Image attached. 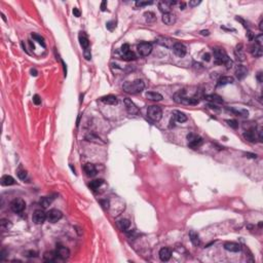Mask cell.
<instances>
[{"label":"cell","mask_w":263,"mask_h":263,"mask_svg":"<svg viewBox=\"0 0 263 263\" xmlns=\"http://www.w3.org/2000/svg\"><path fill=\"white\" fill-rule=\"evenodd\" d=\"M26 208V202L22 198H16L10 202V209L14 213H22Z\"/></svg>","instance_id":"5b68a950"},{"label":"cell","mask_w":263,"mask_h":263,"mask_svg":"<svg viewBox=\"0 0 263 263\" xmlns=\"http://www.w3.org/2000/svg\"><path fill=\"white\" fill-rule=\"evenodd\" d=\"M17 174H18V177L21 180H25V179L27 178V172H26L25 170H19V171L17 172Z\"/></svg>","instance_id":"ab89813d"},{"label":"cell","mask_w":263,"mask_h":263,"mask_svg":"<svg viewBox=\"0 0 263 263\" xmlns=\"http://www.w3.org/2000/svg\"><path fill=\"white\" fill-rule=\"evenodd\" d=\"M31 36H32V38H33L34 40H36V41H37L38 43L41 44L43 47H45V43H44V39H43V37H41V36L38 35V34H36V33H32V35H31Z\"/></svg>","instance_id":"74e56055"},{"label":"cell","mask_w":263,"mask_h":263,"mask_svg":"<svg viewBox=\"0 0 263 263\" xmlns=\"http://www.w3.org/2000/svg\"><path fill=\"white\" fill-rule=\"evenodd\" d=\"M172 48H173L174 53L179 58H183L187 53V49L186 47H185V45L181 43V42H175L173 46H172Z\"/></svg>","instance_id":"ba28073f"},{"label":"cell","mask_w":263,"mask_h":263,"mask_svg":"<svg viewBox=\"0 0 263 263\" xmlns=\"http://www.w3.org/2000/svg\"><path fill=\"white\" fill-rule=\"evenodd\" d=\"M100 204H102V207L105 209V210H107V209L109 208V202L107 199H101L100 200Z\"/></svg>","instance_id":"bcb514c9"},{"label":"cell","mask_w":263,"mask_h":263,"mask_svg":"<svg viewBox=\"0 0 263 263\" xmlns=\"http://www.w3.org/2000/svg\"><path fill=\"white\" fill-rule=\"evenodd\" d=\"M185 6H186V3L185 2H180V9H185Z\"/></svg>","instance_id":"94428289"},{"label":"cell","mask_w":263,"mask_h":263,"mask_svg":"<svg viewBox=\"0 0 263 263\" xmlns=\"http://www.w3.org/2000/svg\"><path fill=\"white\" fill-rule=\"evenodd\" d=\"M25 256L26 257H36V256H37V252H35V251H28V252H26L25 253Z\"/></svg>","instance_id":"f6af8a7d"},{"label":"cell","mask_w":263,"mask_h":263,"mask_svg":"<svg viewBox=\"0 0 263 263\" xmlns=\"http://www.w3.org/2000/svg\"><path fill=\"white\" fill-rule=\"evenodd\" d=\"M1 17H2V20H3L4 22H6V18H5V16H4L3 14H1Z\"/></svg>","instance_id":"03108f58"},{"label":"cell","mask_w":263,"mask_h":263,"mask_svg":"<svg viewBox=\"0 0 263 263\" xmlns=\"http://www.w3.org/2000/svg\"><path fill=\"white\" fill-rule=\"evenodd\" d=\"M152 3H153L152 1H137L136 2V6L137 7H143V6L151 5Z\"/></svg>","instance_id":"f35d334b"},{"label":"cell","mask_w":263,"mask_h":263,"mask_svg":"<svg viewBox=\"0 0 263 263\" xmlns=\"http://www.w3.org/2000/svg\"><path fill=\"white\" fill-rule=\"evenodd\" d=\"M206 99L208 101H210V102H212L213 104L214 103H218V104L223 103V99L220 96H218V95H208V96H206Z\"/></svg>","instance_id":"83f0119b"},{"label":"cell","mask_w":263,"mask_h":263,"mask_svg":"<svg viewBox=\"0 0 263 263\" xmlns=\"http://www.w3.org/2000/svg\"><path fill=\"white\" fill-rule=\"evenodd\" d=\"M198 102H199V101H198L197 99H195V98H187V97H185V98L182 100L183 104H187V105H197Z\"/></svg>","instance_id":"e575fe53"},{"label":"cell","mask_w":263,"mask_h":263,"mask_svg":"<svg viewBox=\"0 0 263 263\" xmlns=\"http://www.w3.org/2000/svg\"><path fill=\"white\" fill-rule=\"evenodd\" d=\"M47 216V220H48L51 223H56L59 220H61V218L63 217V214H62L61 211L57 210V209H53L51 210L48 213H46Z\"/></svg>","instance_id":"8992f818"},{"label":"cell","mask_w":263,"mask_h":263,"mask_svg":"<svg viewBox=\"0 0 263 263\" xmlns=\"http://www.w3.org/2000/svg\"><path fill=\"white\" fill-rule=\"evenodd\" d=\"M73 14H74L76 18H79V17H80V14H81L80 10H79L77 7H74V8H73Z\"/></svg>","instance_id":"816d5d0a"},{"label":"cell","mask_w":263,"mask_h":263,"mask_svg":"<svg viewBox=\"0 0 263 263\" xmlns=\"http://www.w3.org/2000/svg\"><path fill=\"white\" fill-rule=\"evenodd\" d=\"M53 198H55V197H42L41 199H40V202H39L40 206H41L43 209H46L48 206H51V204L53 202Z\"/></svg>","instance_id":"f1b7e54d"},{"label":"cell","mask_w":263,"mask_h":263,"mask_svg":"<svg viewBox=\"0 0 263 263\" xmlns=\"http://www.w3.org/2000/svg\"><path fill=\"white\" fill-rule=\"evenodd\" d=\"M79 43H80L82 48H85V49L90 48V41H88V38L87 37L85 34H83V32H80V34H79Z\"/></svg>","instance_id":"7402d4cb"},{"label":"cell","mask_w":263,"mask_h":263,"mask_svg":"<svg viewBox=\"0 0 263 263\" xmlns=\"http://www.w3.org/2000/svg\"><path fill=\"white\" fill-rule=\"evenodd\" d=\"M241 47H243V45L240 44L236 46V59L240 60V61H243L245 60V55H243V53H241Z\"/></svg>","instance_id":"d590c367"},{"label":"cell","mask_w":263,"mask_h":263,"mask_svg":"<svg viewBox=\"0 0 263 263\" xmlns=\"http://www.w3.org/2000/svg\"><path fill=\"white\" fill-rule=\"evenodd\" d=\"M177 3L176 1H171V0H163L158 2V8L163 14H168L171 10L172 6Z\"/></svg>","instance_id":"52a82bcc"},{"label":"cell","mask_w":263,"mask_h":263,"mask_svg":"<svg viewBox=\"0 0 263 263\" xmlns=\"http://www.w3.org/2000/svg\"><path fill=\"white\" fill-rule=\"evenodd\" d=\"M14 183H16V181H14V179L12 178V176H9V175L2 176L1 185H3V186H10V185H14Z\"/></svg>","instance_id":"603a6c76"},{"label":"cell","mask_w":263,"mask_h":263,"mask_svg":"<svg viewBox=\"0 0 263 263\" xmlns=\"http://www.w3.org/2000/svg\"><path fill=\"white\" fill-rule=\"evenodd\" d=\"M158 255L163 262L169 261L172 257V250L170 249V248H163V249H160V251H159Z\"/></svg>","instance_id":"4fadbf2b"},{"label":"cell","mask_w":263,"mask_h":263,"mask_svg":"<svg viewBox=\"0 0 263 263\" xmlns=\"http://www.w3.org/2000/svg\"><path fill=\"white\" fill-rule=\"evenodd\" d=\"M122 60H124V61H134V60H136V55L132 51H130L129 53L122 55Z\"/></svg>","instance_id":"8d00e7d4"},{"label":"cell","mask_w":263,"mask_h":263,"mask_svg":"<svg viewBox=\"0 0 263 263\" xmlns=\"http://www.w3.org/2000/svg\"><path fill=\"white\" fill-rule=\"evenodd\" d=\"M124 106H126V111H128V113L132 114V115H137V114H139V112H140L139 108L136 106L135 103H134L132 100H130V99H124Z\"/></svg>","instance_id":"9c48e42d"},{"label":"cell","mask_w":263,"mask_h":263,"mask_svg":"<svg viewBox=\"0 0 263 263\" xmlns=\"http://www.w3.org/2000/svg\"><path fill=\"white\" fill-rule=\"evenodd\" d=\"M262 38H263V35H262V34H260V35H258L257 37H255L256 44H257V45H259V46H261L262 43H263V40H262Z\"/></svg>","instance_id":"7bdbcfd3"},{"label":"cell","mask_w":263,"mask_h":263,"mask_svg":"<svg viewBox=\"0 0 263 263\" xmlns=\"http://www.w3.org/2000/svg\"><path fill=\"white\" fill-rule=\"evenodd\" d=\"M85 59H87V60H90V58H92V55H90V48L85 49Z\"/></svg>","instance_id":"681fc988"},{"label":"cell","mask_w":263,"mask_h":263,"mask_svg":"<svg viewBox=\"0 0 263 263\" xmlns=\"http://www.w3.org/2000/svg\"><path fill=\"white\" fill-rule=\"evenodd\" d=\"M145 96L146 98L150 101H156V102H158V101L163 100V96H161L159 92H147L145 94Z\"/></svg>","instance_id":"d6986e66"},{"label":"cell","mask_w":263,"mask_h":263,"mask_svg":"<svg viewBox=\"0 0 263 263\" xmlns=\"http://www.w3.org/2000/svg\"><path fill=\"white\" fill-rule=\"evenodd\" d=\"M118 226L122 231H128V229L131 226V222L128 219H121L120 221H118Z\"/></svg>","instance_id":"f546056e"},{"label":"cell","mask_w":263,"mask_h":263,"mask_svg":"<svg viewBox=\"0 0 263 263\" xmlns=\"http://www.w3.org/2000/svg\"><path fill=\"white\" fill-rule=\"evenodd\" d=\"M259 29H260V31H263V20L261 19V20H260V23H259Z\"/></svg>","instance_id":"6125c7cd"},{"label":"cell","mask_w":263,"mask_h":263,"mask_svg":"<svg viewBox=\"0 0 263 263\" xmlns=\"http://www.w3.org/2000/svg\"><path fill=\"white\" fill-rule=\"evenodd\" d=\"M83 170L88 177H94L95 175H97V169L92 163H85Z\"/></svg>","instance_id":"2e32d148"},{"label":"cell","mask_w":263,"mask_h":263,"mask_svg":"<svg viewBox=\"0 0 263 263\" xmlns=\"http://www.w3.org/2000/svg\"><path fill=\"white\" fill-rule=\"evenodd\" d=\"M248 35H249V39L250 40H252L254 38V36H253V34H252V32H249V33H248Z\"/></svg>","instance_id":"e7e4bbea"},{"label":"cell","mask_w":263,"mask_h":263,"mask_svg":"<svg viewBox=\"0 0 263 263\" xmlns=\"http://www.w3.org/2000/svg\"><path fill=\"white\" fill-rule=\"evenodd\" d=\"M122 88L128 94H139V92H143V90L145 88V83L141 79H136L134 81H126L124 83Z\"/></svg>","instance_id":"6da1fadb"},{"label":"cell","mask_w":263,"mask_h":263,"mask_svg":"<svg viewBox=\"0 0 263 263\" xmlns=\"http://www.w3.org/2000/svg\"><path fill=\"white\" fill-rule=\"evenodd\" d=\"M103 182H104V181H103L102 179H97V180H92V181H90V187L92 189V190H96V189H98L99 187H100L101 185L103 184Z\"/></svg>","instance_id":"1f68e13d"},{"label":"cell","mask_w":263,"mask_h":263,"mask_svg":"<svg viewBox=\"0 0 263 263\" xmlns=\"http://www.w3.org/2000/svg\"><path fill=\"white\" fill-rule=\"evenodd\" d=\"M214 58H215V64L217 65H226L227 62L229 61L227 53L224 49L222 48H215L214 49Z\"/></svg>","instance_id":"7a4b0ae2"},{"label":"cell","mask_w":263,"mask_h":263,"mask_svg":"<svg viewBox=\"0 0 263 263\" xmlns=\"http://www.w3.org/2000/svg\"><path fill=\"white\" fill-rule=\"evenodd\" d=\"M226 122L228 124V126H230V128L232 129H238V124L236 120H233V119H229V120H226Z\"/></svg>","instance_id":"60d3db41"},{"label":"cell","mask_w":263,"mask_h":263,"mask_svg":"<svg viewBox=\"0 0 263 263\" xmlns=\"http://www.w3.org/2000/svg\"><path fill=\"white\" fill-rule=\"evenodd\" d=\"M236 21H238V22H241V24H243V27H245V28H248V24H247V22H245V21H243L241 18H240V17H236Z\"/></svg>","instance_id":"f5cc1de1"},{"label":"cell","mask_w":263,"mask_h":263,"mask_svg":"<svg viewBox=\"0 0 263 263\" xmlns=\"http://www.w3.org/2000/svg\"><path fill=\"white\" fill-rule=\"evenodd\" d=\"M107 8V1H103L102 3H101V10L102 12H105Z\"/></svg>","instance_id":"9f6ffc18"},{"label":"cell","mask_w":263,"mask_h":263,"mask_svg":"<svg viewBox=\"0 0 263 263\" xmlns=\"http://www.w3.org/2000/svg\"><path fill=\"white\" fill-rule=\"evenodd\" d=\"M144 17H145V20L147 23H154L156 21V17L152 12H146L144 14Z\"/></svg>","instance_id":"d6a6232c"},{"label":"cell","mask_w":263,"mask_h":263,"mask_svg":"<svg viewBox=\"0 0 263 263\" xmlns=\"http://www.w3.org/2000/svg\"><path fill=\"white\" fill-rule=\"evenodd\" d=\"M31 74L33 75V76H36V75H37V71H36V69H31Z\"/></svg>","instance_id":"be15d7a7"},{"label":"cell","mask_w":263,"mask_h":263,"mask_svg":"<svg viewBox=\"0 0 263 263\" xmlns=\"http://www.w3.org/2000/svg\"><path fill=\"white\" fill-rule=\"evenodd\" d=\"M47 219L46 213L42 210H36L33 214V221L36 224H42Z\"/></svg>","instance_id":"30bf717a"},{"label":"cell","mask_w":263,"mask_h":263,"mask_svg":"<svg viewBox=\"0 0 263 263\" xmlns=\"http://www.w3.org/2000/svg\"><path fill=\"white\" fill-rule=\"evenodd\" d=\"M245 156L246 157H249V158H256V157H257V154L249 153V152H247V153H245Z\"/></svg>","instance_id":"6f0895ef"},{"label":"cell","mask_w":263,"mask_h":263,"mask_svg":"<svg viewBox=\"0 0 263 263\" xmlns=\"http://www.w3.org/2000/svg\"><path fill=\"white\" fill-rule=\"evenodd\" d=\"M137 51L141 57H147L152 51V44L149 42H141L140 44H138Z\"/></svg>","instance_id":"277c9868"},{"label":"cell","mask_w":263,"mask_h":263,"mask_svg":"<svg viewBox=\"0 0 263 263\" xmlns=\"http://www.w3.org/2000/svg\"><path fill=\"white\" fill-rule=\"evenodd\" d=\"M161 21L168 26L174 25L176 23V16L174 14H171V12H168V14H163V18H161Z\"/></svg>","instance_id":"5bb4252c"},{"label":"cell","mask_w":263,"mask_h":263,"mask_svg":"<svg viewBox=\"0 0 263 263\" xmlns=\"http://www.w3.org/2000/svg\"><path fill=\"white\" fill-rule=\"evenodd\" d=\"M243 138L249 142H255L256 139V130L255 129H250L243 133Z\"/></svg>","instance_id":"e0dca14e"},{"label":"cell","mask_w":263,"mask_h":263,"mask_svg":"<svg viewBox=\"0 0 263 263\" xmlns=\"http://www.w3.org/2000/svg\"><path fill=\"white\" fill-rule=\"evenodd\" d=\"M57 254H58V257L61 258V259L65 260L68 259L70 257V250L68 248L64 247V246H58L57 248Z\"/></svg>","instance_id":"8fae6325"},{"label":"cell","mask_w":263,"mask_h":263,"mask_svg":"<svg viewBox=\"0 0 263 263\" xmlns=\"http://www.w3.org/2000/svg\"><path fill=\"white\" fill-rule=\"evenodd\" d=\"M0 226H1V228L3 230H8V229H10V228H12V222H10L9 220L1 219V220H0Z\"/></svg>","instance_id":"4dcf8cb0"},{"label":"cell","mask_w":263,"mask_h":263,"mask_svg":"<svg viewBox=\"0 0 263 263\" xmlns=\"http://www.w3.org/2000/svg\"><path fill=\"white\" fill-rule=\"evenodd\" d=\"M106 27H107V29H109L110 31H112V30L116 27V25H115V23H114V22H108L106 24Z\"/></svg>","instance_id":"c3c4849f"},{"label":"cell","mask_w":263,"mask_h":263,"mask_svg":"<svg viewBox=\"0 0 263 263\" xmlns=\"http://www.w3.org/2000/svg\"><path fill=\"white\" fill-rule=\"evenodd\" d=\"M103 103L108 105H116L117 104V98L113 95H108V96H104L100 99Z\"/></svg>","instance_id":"ac0fdd59"},{"label":"cell","mask_w":263,"mask_h":263,"mask_svg":"<svg viewBox=\"0 0 263 263\" xmlns=\"http://www.w3.org/2000/svg\"><path fill=\"white\" fill-rule=\"evenodd\" d=\"M200 34L204 36H209L210 35V31H208V30H202V31L200 32Z\"/></svg>","instance_id":"91938a15"},{"label":"cell","mask_w":263,"mask_h":263,"mask_svg":"<svg viewBox=\"0 0 263 263\" xmlns=\"http://www.w3.org/2000/svg\"><path fill=\"white\" fill-rule=\"evenodd\" d=\"M130 51H131V49H130V45H129L128 43L122 44V46H121V53H122V55H124V53H129Z\"/></svg>","instance_id":"b9f144b4"},{"label":"cell","mask_w":263,"mask_h":263,"mask_svg":"<svg viewBox=\"0 0 263 263\" xmlns=\"http://www.w3.org/2000/svg\"><path fill=\"white\" fill-rule=\"evenodd\" d=\"M202 143H204V140H202V138L200 137H197L195 138L194 140H192V141L188 142V145L190 148H192V149H197V148L200 147V146L202 145Z\"/></svg>","instance_id":"cb8c5ba5"},{"label":"cell","mask_w":263,"mask_h":263,"mask_svg":"<svg viewBox=\"0 0 263 263\" xmlns=\"http://www.w3.org/2000/svg\"><path fill=\"white\" fill-rule=\"evenodd\" d=\"M228 111L232 112V113L236 114V115H240V116H243V117H246V116H248V114H249V112L247 111V110H238V109H234V108H227Z\"/></svg>","instance_id":"836d02e7"},{"label":"cell","mask_w":263,"mask_h":263,"mask_svg":"<svg viewBox=\"0 0 263 263\" xmlns=\"http://www.w3.org/2000/svg\"><path fill=\"white\" fill-rule=\"evenodd\" d=\"M197 137V136L195 135V134L190 133V134H188V135H187V140H188V142H190V141H192V140H194Z\"/></svg>","instance_id":"f907efd6"},{"label":"cell","mask_w":263,"mask_h":263,"mask_svg":"<svg viewBox=\"0 0 263 263\" xmlns=\"http://www.w3.org/2000/svg\"><path fill=\"white\" fill-rule=\"evenodd\" d=\"M33 103L35 105H40V104H41V99H40V97L38 96V95H35V96L33 97Z\"/></svg>","instance_id":"ee69618b"},{"label":"cell","mask_w":263,"mask_h":263,"mask_svg":"<svg viewBox=\"0 0 263 263\" xmlns=\"http://www.w3.org/2000/svg\"><path fill=\"white\" fill-rule=\"evenodd\" d=\"M174 117H175V119L177 120L178 122H180V124H182V122H185L187 120V116L185 113H183V112L181 111H174Z\"/></svg>","instance_id":"4316f807"},{"label":"cell","mask_w":263,"mask_h":263,"mask_svg":"<svg viewBox=\"0 0 263 263\" xmlns=\"http://www.w3.org/2000/svg\"><path fill=\"white\" fill-rule=\"evenodd\" d=\"M6 257V251L5 250H2L1 252H0V260H4Z\"/></svg>","instance_id":"11a10c76"},{"label":"cell","mask_w":263,"mask_h":263,"mask_svg":"<svg viewBox=\"0 0 263 263\" xmlns=\"http://www.w3.org/2000/svg\"><path fill=\"white\" fill-rule=\"evenodd\" d=\"M233 81H234L233 77H231V76H222V77H220V78L218 79V81H217V87H224V85H229V83H233Z\"/></svg>","instance_id":"9a60e30c"},{"label":"cell","mask_w":263,"mask_h":263,"mask_svg":"<svg viewBox=\"0 0 263 263\" xmlns=\"http://www.w3.org/2000/svg\"><path fill=\"white\" fill-rule=\"evenodd\" d=\"M247 74H248V69L246 68L245 66L243 65L238 66V68H236V75L238 79H243L247 76Z\"/></svg>","instance_id":"ffe728a7"},{"label":"cell","mask_w":263,"mask_h":263,"mask_svg":"<svg viewBox=\"0 0 263 263\" xmlns=\"http://www.w3.org/2000/svg\"><path fill=\"white\" fill-rule=\"evenodd\" d=\"M251 53L253 57L255 58H260L262 56V46H259L255 43V45L251 47Z\"/></svg>","instance_id":"484cf974"},{"label":"cell","mask_w":263,"mask_h":263,"mask_svg":"<svg viewBox=\"0 0 263 263\" xmlns=\"http://www.w3.org/2000/svg\"><path fill=\"white\" fill-rule=\"evenodd\" d=\"M257 80H258V82H260L261 83L262 82V72L261 71H259V72H258V74H257Z\"/></svg>","instance_id":"680465c9"},{"label":"cell","mask_w":263,"mask_h":263,"mask_svg":"<svg viewBox=\"0 0 263 263\" xmlns=\"http://www.w3.org/2000/svg\"><path fill=\"white\" fill-rule=\"evenodd\" d=\"M224 249L226 251H229V252H240L241 250V247L240 243H234V241H227V243H224Z\"/></svg>","instance_id":"7c38bea8"},{"label":"cell","mask_w":263,"mask_h":263,"mask_svg":"<svg viewBox=\"0 0 263 263\" xmlns=\"http://www.w3.org/2000/svg\"><path fill=\"white\" fill-rule=\"evenodd\" d=\"M259 227H260V228L262 227V222H260V223H259Z\"/></svg>","instance_id":"003e7915"},{"label":"cell","mask_w":263,"mask_h":263,"mask_svg":"<svg viewBox=\"0 0 263 263\" xmlns=\"http://www.w3.org/2000/svg\"><path fill=\"white\" fill-rule=\"evenodd\" d=\"M147 115L152 121H159L163 117V111L158 106H150L147 110Z\"/></svg>","instance_id":"3957f363"},{"label":"cell","mask_w":263,"mask_h":263,"mask_svg":"<svg viewBox=\"0 0 263 263\" xmlns=\"http://www.w3.org/2000/svg\"><path fill=\"white\" fill-rule=\"evenodd\" d=\"M57 257H58L57 252H53V251L45 252V253L43 254V260L45 262H53V261H56Z\"/></svg>","instance_id":"44dd1931"},{"label":"cell","mask_w":263,"mask_h":263,"mask_svg":"<svg viewBox=\"0 0 263 263\" xmlns=\"http://www.w3.org/2000/svg\"><path fill=\"white\" fill-rule=\"evenodd\" d=\"M189 238H190L191 243H192L194 246H199L200 245L199 236H198L197 232H195L194 230H190V231H189Z\"/></svg>","instance_id":"d4e9b609"},{"label":"cell","mask_w":263,"mask_h":263,"mask_svg":"<svg viewBox=\"0 0 263 263\" xmlns=\"http://www.w3.org/2000/svg\"><path fill=\"white\" fill-rule=\"evenodd\" d=\"M200 2L202 1H199V0H191V1H189V6L190 7H195L198 4H200Z\"/></svg>","instance_id":"7dc6e473"},{"label":"cell","mask_w":263,"mask_h":263,"mask_svg":"<svg viewBox=\"0 0 263 263\" xmlns=\"http://www.w3.org/2000/svg\"><path fill=\"white\" fill-rule=\"evenodd\" d=\"M202 60H204V61H206V62H209L211 60V55L209 53H204V55L202 56Z\"/></svg>","instance_id":"db71d44e"}]
</instances>
